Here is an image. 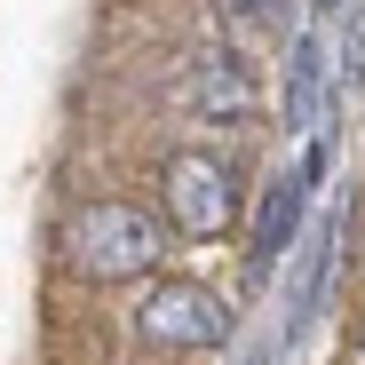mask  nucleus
I'll use <instances>...</instances> for the list:
<instances>
[{
  "label": "nucleus",
  "instance_id": "obj_1",
  "mask_svg": "<svg viewBox=\"0 0 365 365\" xmlns=\"http://www.w3.org/2000/svg\"><path fill=\"white\" fill-rule=\"evenodd\" d=\"M167 255V222L135 199H96L64 222V262L88 278V286H128V278H151Z\"/></svg>",
  "mask_w": 365,
  "mask_h": 365
},
{
  "label": "nucleus",
  "instance_id": "obj_2",
  "mask_svg": "<svg viewBox=\"0 0 365 365\" xmlns=\"http://www.w3.org/2000/svg\"><path fill=\"white\" fill-rule=\"evenodd\" d=\"M230 302L199 278H151L135 294V341L143 349H222L230 341Z\"/></svg>",
  "mask_w": 365,
  "mask_h": 365
},
{
  "label": "nucleus",
  "instance_id": "obj_3",
  "mask_svg": "<svg viewBox=\"0 0 365 365\" xmlns=\"http://www.w3.org/2000/svg\"><path fill=\"white\" fill-rule=\"evenodd\" d=\"M159 207H167V230H182V238H222L238 222V167L215 151H167Z\"/></svg>",
  "mask_w": 365,
  "mask_h": 365
},
{
  "label": "nucleus",
  "instance_id": "obj_4",
  "mask_svg": "<svg viewBox=\"0 0 365 365\" xmlns=\"http://www.w3.org/2000/svg\"><path fill=\"white\" fill-rule=\"evenodd\" d=\"M318 167H326V135H310V151H302L294 175L262 182V207H255V238H247V262L270 270L294 238H302V215H310V191H318Z\"/></svg>",
  "mask_w": 365,
  "mask_h": 365
},
{
  "label": "nucleus",
  "instance_id": "obj_5",
  "mask_svg": "<svg viewBox=\"0 0 365 365\" xmlns=\"http://www.w3.org/2000/svg\"><path fill=\"white\" fill-rule=\"evenodd\" d=\"M175 103L191 119H255L262 111V80L247 72V56L207 48V56H191V72L175 80Z\"/></svg>",
  "mask_w": 365,
  "mask_h": 365
},
{
  "label": "nucleus",
  "instance_id": "obj_6",
  "mask_svg": "<svg viewBox=\"0 0 365 365\" xmlns=\"http://www.w3.org/2000/svg\"><path fill=\"white\" fill-rule=\"evenodd\" d=\"M341 230H349V215L341 207H326L318 215V230L302 238V278H294V334L318 318V302H326V278H334V247H341Z\"/></svg>",
  "mask_w": 365,
  "mask_h": 365
},
{
  "label": "nucleus",
  "instance_id": "obj_7",
  "mask_svg": "<svg viewBox=\"0 0 365 365\" xmlns=\"http://www.w3.org/2000/svg\"><path fill=\"white\" fill-rule=\"evenodd\" d=\"M318 88H326V40L302 32L286 64V128H318Z\"/></svg>",
  "mask_w": 365,
  "mask_h": 365
},
{
  "label": "nucleus",
  "instance_id": "obj_8",
  "mask_svg": "<svg viewBox=\"0 0 365 365\" xmlns=\"http://www.w3.org/2000/svg\"><path fill=\"white\" fill-rule=\"evenodd\" d=\"M215 16H222V24H278L286 0H215Z\"/></svg>",
  "mask_w": 365,
  "mask_h": 365
},
{
  "label": "nucleus",
  "instance_id": "obj_9",
  "mask_svg": "<svg viewBox=\"0 0 365 365\" xmlns=\"http://www.w3.org/2000/svg\"><path fill=\"white\" fill-rule=\"evenodd\" d=\"M310 9H318V16H334V9H341V0H310Z\"/></svg>",
  "mask_w": 365,
  "mask_h": 365
},
{
  "label": "nucleus",
  "instance_id": "obj_10",
  "mask_svg": "<svg viewBox=\"0 0 365 365\" xmlns=\"http://www.w3.org/2000/svg\"><path fill=\"white\" fill-rule=\"evenodd\" d=\"M247 365H270V357H262V349H255V357H247Z\"/></svg>",
  "mask_w": 365,
  "mask_h": 365
}]
</instances>
